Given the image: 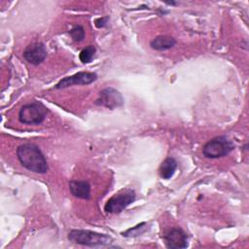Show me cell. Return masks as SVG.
Segmentation results:
<instances>
[{
	"mask_svg": "<svg viewBox=\"0 0 249 249\" xmlns=\"http://www.w3.org/2000/svg\"><path fill=\"white\" fill-rule=\"evenodd\" d=\"M69 190L70 193L77 198H90V185L88 181L71 180L69 182Z\"/></svg>",
	"mask_w": 249,
	"mask_h": 249,
	"instance_id": "30bf717a",
	"label": "cell"
},
{
	"mask_svg": "<svg viewBox=\"0 0 249 249\" xmlns=\"http://www.w3.org/2000/svg\"><path fill=\"white\" fill-rule=\"evenodd\" d=\"M165 246L170 249H183L188 247V235L181 228H172L164 234Z\"/></svg>",
	"mask_w": 249,
	"mask_h": 249,
	"instance_id": "9c48e42d",
	"label": "cell"
},
{
	"mask_svg": "<svg viewBox=\"0 0 249 249\" xmlns=\"http://www.w3.org/2000/svg\"><path fill=\"white\" fill-rule=\"evenodd\" d=\"M69 35L71 36V38L73 39L74 42L80 43L84 40L85 38V29L82 25L80 24H75L69 31H68Z\"/></svg>",
	"mask_w": 249,
	"mask_h": 249,
	"instance_id": "9a60e30c",
	"label": "cell"
},
{
	"mask_svg": "<svg viewBox=\"0 0 249 249\" xmlns=\"http://www.w3.org/2000/svg\"><path fill=\"white\" fill-rule=\"evenodd\" d=\"M17 157L20 164L29 171L44 174L49 166L41 149L33 143L21 144L17 148Z\"/></svg>",
	"mask_w": 249,
	"mask_h": 249,
	"instance_id": "6da1fadb",
	"label": "cell"
},
{
	"mask_svg": "<svg viewBox=\"0 0 249 249\" xmlns=\"http://www.w3.org/2000/svg\"><path fill=\"white\" fill-rule=\"evenodd\" d=\"M148 223L142 222L140 224H137L136 226L127 229L125 231L122 232V235L124 237H136L142 233H144L148 230Z\"/></svg>",
	"mask_w": 249,
	"mask_h": 249,
	"instance_id": "4fadbf2b",
	"label": "cell"
},
{
	"mask_svg": "<svg viewBox=\"0 0 249 249\" xmlns=\"http://www.w3.org/2000/svg\"><path fill=\"white\" fill-rule=\"evenodd\" d=\"M97 79V74L94 72H86L81 71L78 73H75L72 76H68L65 78H62L56 85L55 89H65L68 87H71L73 85H89L93 83Z\"/></svg>",
	"mask_w": 249,
	"mask_h": 249,
	"instance_id": "52a82bcc",
	"label": "cell"
},
{
	"mask_svg": "<svg viewBox=\"0 0 249 249\" xmlns=\"http://www.w3.org/2000/svg\"><path fill=\"white\" fill-rule=\"evenodd\" d=\"M94 103L98 106L113 110L124 104V98L119 90L112 87H108L99 91L98 97Z\"/></svg>",
	"mask_w": 249,
	"mask_h": 249,
	"instance_id": "8992f818",
	"label": "cell"
},
{
	"mask_svg": "<svg viewBox=\"0 0 249 249\" xmlns=\"http://www.w3.org/2000/svg\"><path fill=\"white\" fill-rule=\"evenodd\" d=\"M136 198L135 192L125 189L111 196L104 205V210L109 214H119L124 211Z\"/></svg>",
	"mask_w": 249,
	"mask_h": 249,
	"instance_id": "5b68a950",
	"label": "cell"
},
{
	"mask_svg": "<svg viewBox=\"0 0 249 249\" xmlns=\"http://www.w3.org/2000/svg\"><path fill=\"white\" fill-rule=\"evenodd\" d=\"M48 113V108L42 102L35 100L20 107L18 121L24 124H40L45 121Z\"/></svg>",
	"mask_w": 249,
	"mask_h": 249,
	"instance_id": "3957f363",
	"label": "cell"
},
{
	"mask_svg": "<svg viewBox=\"0 0 249 249\" xmlns=\"http://www.w3.org/2000/svg\"><path fill=\"white\" fill-rule=\"evenodd\" d=\"M95 53H96V49L94 46H91V45L87 46L80 52L79 58L82 63H89L92 60Z\"/></svg>",
	"mask_w": 249,
	"mask_h": 249,
	"instance_id": "5bb4252c",
	"label": "cell"
},
{
	"mask_svg": "<svg viewBox=\"0 0 249 249\" xmlns=\"http://www.w3.org/2000/svg\"><path fill=\"white\" fill-rule=\"evenodd\" d=\"M175 44H176V40L174 39V37L168 36V35H159L151 41L150 47L153 50L161 52V51H166L171 49L172 47L175 46Z\"/></svg>",
	"mask_w": 249,
	"mask_h": 249,
	"instance_id": "8fae6325",
	"label": "cell"
},
{
	"mask_svg": "<svg viewBox=\"0 0 249 249\" xmlns=\"http://www.w3.org/2000/svg\"><path fill=\"white\" fill-rule=\"evenodd\" d=\"M22 55L30 64L39 65L46 59L48 52L43 42H33L24 49Z\"/></svg>",
	"mask_w": 249,
	"mask_h": 249,
	"instance_id": "ba28073f",
	"label": "cell"
},
{
	"mask_svg": "<svg viewBox=\"0 0 249 249\" xmlns=\"http://www.w3.org/2000/svg\"><path fill=\"white\" fill-rule=\"evenodd\" d=\"M177 168V161L174 158H166L160 166V175L162 179H170Z\"/></svg>",
	"mask_w": 249,
	"mask_h": 249,
	"instance_id": "7c38bea8",
	"label": "cell"
},
{
	"mask_svg": "<svg viewBox=\"0 0 249 249\" xmlns=\"http://www.w3.org/2000/svg\"><path fill=\"white\" fill-rule=\"evenodd\" d=\"M233 149V142L227 136L221 135L205 143L202 148V154L207 159H219L228 156Z\"/></svg>",
	"mask_w": 249,
	"mask_h": 249,
	"instance_id": "277c9868",
	"label": "cell"
},
{
	"mask_svg": "<svg viewBox=\"0 0 249 249\" xmlns=\"http://www.w3.org/2000/svg\"><path fill=\"white\" fill-rule=\"evenodd\" d=\"M108 20H109V17H102V18H96L94 23L97 28H101V27L106 26V24L108 23Z\"/></svg>",
	"mask_w": 249,
	"mask_h": 249,
	"instance_id": "2e32d148",
	"label": "cell"
},
{
	"mask_svg": "<svg viewBox=\"0 0 249 249\" xmlns=\"http://www.w3.org/2000/svg\"><path fill=\"white\" fill-rule=\"evenodd\" d=\"M67 238L76 244L89 247L105 246L110 244L113 240V238L108 234L89 230H71Z\"/></svg>",
	"mask_w": 249,
	"mask_h": 249,
	"instance_id": "7a4b0ae2",
	"label": "cell"
}]
</instances>
